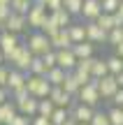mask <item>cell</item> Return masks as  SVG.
I'll list each match as a JSON object with an SVG mask.
<instances>
[{
    "mask_svg": "<svg viewBox=\"0 0 123 125\" xmlns=\"http://www.w3.org/2000/svg\"><path fill=\"white\" fill-rule=\"evenodd\" d=\"M51 123V118H46V116H33V121H30V125H49Z\"/></svg>",
    "mask_w": 123,
    "mask_h": 125,
    "instance_id": "b9f144b4",
    "label": "cell"
},
{
    "mask_svg": "<svg viewBox=\"0 0 123 125\" xmlns=\"http://www.w3.org/2000/svg\"><path fill=\"white\" fill-rule=\"evenodd\" d=\"M26 46L30 49L33 56H46L49 51H54L51 40H49V37H46L42 30H33V32H28V37H26Z\"/></svg>",
    "mask_w": 123,
    "mask_h": 125,
    "instance_id": "6da1fadb",
    "label": "cell"
},
{
    "mask_svg": "<svg viewBox=\"0 0 123 125\" xmlns=\"http://www.w3.org/2000/svg\"><path fill=\"white\" fill-rule=\"evenodd\" d=\"M95 111H98L95 107H88V104L79 102V100L72 104V107H70V116H72L77 123H91L93 116H95Z\"/></svg>",
    "mask_w": 123,
    "mask_h": 125,
    "instance_id": "52a82bcc",
    "label": "cell"
},
{
    "mask_svg": "<svg viewBox=\"0 0 123 125\" xmlns=\"http://www.w3.org/2000/svg\"><path fill=\"white\" fill-rule=\"evenodd\" d=\"M91 125H112L109 114H107V111H102V109H98V111H95V116H93V121H91Z\"/></svg>",
    "mask_w": 123,
    "mask_h": 125,
    "instance_id": "836d02e7",
    "label": "cell"
},
{
    "mask_svg": "<svg viewBox=\"0 0 123 125\" xmlns=\"http://www.w3.org/2000/svg\"><path fill=\"white\" fill-rule=\"evenodd\" d=\"M42 5H44L49 12H58V9H63V0H44Z\"/></svg>",
    "mask_w": 123,
    "mask_h": 125,
    "instance_id": "74e56055",
    "label": "cell"
},
{
    "mask_svg": "<svg viewBox=\"0 0 123 125\" xmlns=\"http://www.w3.org/2000/svg\"><path fill=\"white\" fill-rule=\"evenodd\" d=\"M102 9V0H84V9H81V21H98Z\"/></svg>",
    "mask_w": 123,
    "mask_h": 125,
    "instance_id": "7c38bea8",
    "label": "cell"
},
{
    "mask_svg": "<svg viewBox=\"0 0 123 125\" xmlns=\"http://www.w3.org/2000/svg\"><path fill=\"white\" fill-rule=\"evenodd\" d=\"M12 100V93H9V88H5V86H0V104L9 102Z\"/></svg>",
    "mask_w": 123,
    "mask_h": 125,
    "instance_id": "7bdbcfd3",
    "label": "cell"
},
{
    "mask_svg": "<svg viewBox=\"0 0 123 125\" xmlns=\"http://www.w3.org/2000/svg\"><path fill=\"white\" fill-rule=\"evenodd\" d=\"M84 23H86V40L88 42H93V44H107L109 32H107L100 23L98 21H84Z\"/></svg>",
    "mask_w": 123,
    "mask_h": 125,
    "instance_id": "ba28073f",
    "label": "cell"
},
{
    "mask_svg": "<svg viewBox=\"0 0 123 125\" xmlns=\"http://www.w3.org/2000/svg\"><path fill=\"white\" fill-rule=\"evenodd\" d=\"M5 62L7 60H5V53H2V49H0V65H5Z\"/></svg>",
    "mask_w": 123,
    "mask_h": 125,
    "instance_id": "c3c4849f",
    "label": "cell"
},
{
    "mask_svg": "<svg viewBox=\"0 0 123 125\" xmlns=\"http://www.w3.org/2000/svg\"><path fill=\"white\" fill-rule=\"evenodd\" d=\"M33 2H44V0H33Z\"/></svg>",
    "mask_w": 123,
    "mask_h": 125,
    "instance_id": "816d5d0a",
    "label": "cell"
},
{
    "mask_svg": "<svg viewBox=\"0 0 123 125\" xmlns=\"http://www.w3.org/2000/svg\"><path fill=\"white\" fill-rule=\"evenodd\" d=\"M116 81H119V86H121V88H123V72H121V74H119V76H116Z\"/></svg>",
    "mask_w": 123,
    "mask_h": 125,
    "instance_id": "7dc6e473",
    "label": "cell"
},
{
    "mask_svg": "<svg viewBox=\"0 0 123 125\" xmlns=\"http://www.w3.org/2000/svg\"><path fill=\"white\" fill-rule=\"evenodd\" d=\"M109 104H112V107H123V88L116 90V95L109 100Z\"/></svg>",
    "mask_w": 123,
    "mask_h": 125,
    "instance_id": "f35d334b",
    "label": "cell"
},
{
    "mask_svg": "<svg viewBox=\"0 0 123 125\" xmlns=\"http://www.w3.org/2000/svg\"><path fill=\"white\" fill-rule=\"evenodd\" d=\"M95 46L98 44H93V42H79V44H74L72 46V51H74V56H77L79 60H84V58H93L95 56Z\"/></svg>",
    "mask_w": 123,
    "mask_h": 125,
    "instance_id": "ac0fdd59",
    "label": "cell"
},
{
    "mask_svg": "<svg viewBox=\"0 0 123 125\" xmlns=\"http://www.w3.org/2000/svg\"><path fill=\"white\" fill-rule=\"evenodd\" d=\"M98 23H100V26L105 28L107 32H109V30H114V28H116V23H114V14H107V12H102V14H100Z\"/></svg>",
    "mask_w": 123,
    "mask_h": 125,
    "instance_id": "4dcf8cb0",
    "label": "cell"
},
{
    "mask_svg": "<svg viewBox=\"0 0 123 125\" xmlns=\"http://www.w3.org/2000/svg\"><path fill=\"white\" fill-rule=\"evenodd\" d=\"M70 35H72V42L74 44H79V42H86V23H72V26L67 28Z\"/></svg>",
    "mask_w": 123,
    "mask_h": 125,
    "instance_id": "44dd1931",
    "label": "cell"
},
{
    "mask_svg": "<svg viewBox=\"0 0 123 125\" xmlns=\"http://www.w3.org/2000/svg\"><path fill=\"white\" fill-rule=\"evenodd\" d=\"M51 16H54V21L58 23L60 28H70V26H72V19H74L65 7H63V9H58V12H51Z\"/></svg>",
    "mask_w": 123,
    "mask_h": 125,
    "instance_id": "7402d4cb",
    "label": "cell"
},
{
    "mask_svg": "<svg viewBox=\"0 0 123 125\" xmlns=\"http://www.w3.org/2000/svg\"><path fill=\"white\" fill-rule=\"evenodd\" d=\"M102 9H105L107 14H114L121 9V0H102Z\"/></svg>",
    "mask_w": 123,
    "mask_h": 125,
    "instance_id": "e575fe53",
    "label": "cell"
},
{
    "mask_svg": "<svg viewBox=\"0 0 123 125\" xmlns=\"http://www.w3.org/2000/svg\"><path fill=\"white\" fill-rule=\"evenodd\" d=\"M30 121H33L30 116H23V114H16V118H14V121L9 123V125H30Z\"/></svg>",
    "mask_w": 123,
    "mask_h": 125,
    "instance_id": "ab89813d",
    "label": "cell"
},
{
    "mask_svg": "<svg viewBox=\"0 0 123 125\" xmlns=\"http://www.w3.org/2000/svg\"><path fill=\"white\" fill-rule=\"evenodd\" d=\"M56 111V104L51 102L49 97L46 100H40V116H46V118H51V114Z\"/></svg>",
    "mask_w": 123,
    "mask_h": 125,
    "instance_id": "1f68e13d",
    "label": "cell"
},
{
    "mask_svg": "<svg viewBox=\"0 0 123 125\" xmlns=\"http://www.w3.org/2000/svg\"><path fill=\"white\" fill-rule=\"evenodd\" d=\"M63 88L67 90L70 95H74V97H77V95H79V90L84 88V83H81V81L77 79V74H74V72H67V79H65Z\"/></svg>",
    "mask_w": 123,
    "mask_h": 125,
    "instance_id": "d6986e66",
    "label": "cell"
},
{
    "mask_svg": "<svg viewBox=\"0 0 123 125\" xmlns=\"http://www.w3.org/2000/svg\"><path fill=\"white\" fill-rule=\"evenodd\" d=\"M46 72H49V67H46L44 58H42V56H35V60H33V65H30V74L46 76Z\"/></svg>",
    "mask_w": 123,
    "mask_h": 125,
    "instance_id": "d4e9b609",
    "label": "cell"
},
{
    "mask_svg": "<svg viewBox=\"0 0 123 125\" xmlns=\"http://www.w3.org/2000/svg\"><path fill=\"white\" fill-rule=\"evenodd\" d=\"M49 14L51 12L42 2H33L30 12H28V26H30V30H40V28L44 26V21L49 19Z\"/></svg>",
    "mask_w": 123,
    "mask_h": 125,
    "instance_id": "5b68a950",
    "label": "cell"
},
{
    "mask_svg": "<svg viewBox=\"0 0 123 125\" xmlns=\"http://www.w3.org/2000/svg\"><path fill=\"white\" fill-rule=\"evenodd\" d=\"M40 30H42V32H44V35H46V37H54V35H56V32H58V30H60V26H58V23H56V21H54V16H51V14H49V19H46V21H44V26H42V28H40Z\"/></svg>",
    "mask_w": 123,
    "mask_h": 125,
    "instance_id": "83f0119b",
    "label": "cell"
},
{
    "mask_svg": "<svg viewBox=\"0 0 123 125\" xmlns=\"http://www.w3.org/2000/svg\"><path fill=\"white\" fill-rule=\"evenodd\" d=\"M63 125H79V123H77V121H74V118H72V116H70V118H67V121H65Z\"/></svg>",
    "mask_w": 123,
    "mask_h": 125,
    "instance_id": "bcb514c9",
    "label": "cell"
},
{
    "mask_svg": "<svg viewBox=\"0 0 123 125\" xmlns=\"http://www.w3.org/2000/svg\"><path fill=\"white\" fill-rule=\"evenodd\" d=\"M114 53H116V56H121V58H123V44H119V46H114Z\"/></svg>",
    "mask_w": 123,
    "mask_h": 125,
    "instance_id": "f6af8a7d",
    "label": "cell"
},
{
    "mask_svg": "<svg viewBox=\"0 0 123 125\" xmlns=\"http://www.w3.org/2000/svg\"><path fill=\"white\" fill-rule=\"evenodd\" d=\"M28 28H30V26H28V16H26V14H16V12H12V16L5 21V30L16 32V35L26 32Z\"/></svg>",
    "mask_w": 123,
    "mask_h": 125,
    "instance_id": "8fae6325",
    "label": "cell"
},
{
    "mask_svg": "<svg viewBox=\"0 0 123 125\" xmlns=\"http://www.w3.org/2000/svg\"><path fill=\"white\" fill-rule=\"evenodd\" d=\"M67 118H70V109H63V107H56V111L51 114V123L54 125H63Z\"/></svg>",
    "mask_w": 123,
    "mask_h": 125,
    "instance_id": "f1b7e54d",
    "label": "cell"
},
{
    "mask_svg": "<svg viewBox=\"0 0 123 125\" xmlns=\"http://www.w3.org/2000/svg\"><path fill=\"white\" fill-rule=\"evenodd\" d=\"M16 114H19V107H16L14 100L0 104V125H9L14 118H16Z\"/></svg>",
    "mask_w": 123,
    "mask_h": 125,
    "instance_id": "e0dca14e",
    "label": "cell"
},
{
    "mask_svg": "<svg viewBox=\"0 0 123 125\" xmlns=\"http://www.w3.org/2000/svg\"><path fill=\"white\" fill-rule=\"evenodd\" d=\"M114 23H116V28H123V12H121V9L114 12Z\"/></svg>",
    "mask_w": 123,
    "mask_h": 125,
    "instance_id": "ee69618b",
    "label": "cell"
},
{
    "mask_svg": "<svg viewBox=\"0 0 123 125\" xmlns=\"http://www.w3.org/2000/svg\"><path fill=\"white\" fill-rule=\"evenodd\" d=\"M16 107H19V114L33 118V116H37V114H40V100H37L35 95H30V97H26L23 102H19Z\"/></svg>",
    "mask_w": 123,
    "mask_h": 125,
    "instance_id": "9a60e30c",
    "label": "cell"
},
{
    "mask_svg": "<svg viewBox=\"0 0 123 125\" xmlns=\"http://www.w3.org/2000/svg\"><path fill=\"white\" fill-rule=\"evenodd\" d=\"M12 12H16V14H26L28 16V12H30V7H33V0H12Z\"/></svg>",
    "mask_w": 123,
    "mask_h": 125,
    "instance_id": "4316f807",
    "label": "cell"
},
{
    "mask_svg": "<svg viewBox=\"0 0 123 125\" xmlns=\"http://www.w3.org/2000/svg\"><path fill=\"white\" fill-rule=\"evenodd\" d=\"M12 16V7L9 5H0V21H7Z\"/></svg>",
    "mask_w": 123,
    "mask_h": 125,
    "instance_id": "60d3db41",
    "label": "cell"
},
{
    "mask_svg": "<svg viewBox=\"0 0 123 125\" xmlns=\"http://www.w3.org/2000/svg\"><path fill=\"white\" fill-rule=\"evenodd\" d=\"M107 44H112V46H119V44H123V28H114V30H109Z\"/></svg>",
    "mask_w": 123,
    "mask_h": 125,
    "instance_id": "d6a6232c",
    "label": "cell"
},
{
    "mask_svg": "<svg viewBox=\"0 0 123 125\" xmlns=\"http://www.w3.org/2000/svg\"><path fill=\"white\" fill-rule=\"evenodd\" d=\"M49 125H54V123H49Z\"/></svg>",
    "mask_w": 123,
    "mask_h": 125,
    "instance_id": "11a10c76",
    "label": "cell"
},
{
    "mask_svg": "<svg viewBox=\"0 0 123 125\" xmlns=\"http://www.w3.org/2000/svg\"><path fill=\"white\" fill-rule=\"evenodd\" d=\"M5 30V21H0V32H2Z\"/></svg>",
    "mask_w": 123,
    "mask_h": 125,
    "instance_id": "f907efd6",
    "label": "cell"
},
{
    "mask_svg": "<svg viewBox=\"0 0 123 125\" xmlns=\"http://www.w3.org/2000/svg\"><path fill=\"white\" fill-rule=\"evenodd\" d=\"M0 5H12V0H0Z\"/></svg>",
    "mask_w": 123,
    "mask_h": 125,
    "instance_id": "681fc988",
    "label": "cell"
},
{
    "mask_svg": "<svg viewBox=\"0 0 123 125\" xmlns=\"http://www.w3.org/2000/svg\"><path fill=\"white\" fill-rule=\"evenodd\" d=\"M77 100H79V102H84V104H88V107H95V109H98V104H100V102H105V100H102V95H100V90H98L95 79H93L91 83H86L81 90H79Z\"/></svg>",
    "mask_w": 123,
    "mask_h": 125,
    "instance_id": "277c9868",
    "label": "cell"
},
{
    "mask_svg": "<svg viewBox=\"0 0 123 125\" xmlns=\"http://www.w3.org/2000/svg\"><path fill=\"white\" fill-rule=\"evenodd\" d=\"M63 7L67 9L72 16H81V9H84V0H63Z\"/></svg>",
    "mask_w": 123,
    "mask_h": 125,
    "instance_id": "484cf974",
    "label": "cell"
},
{
    "mask_svg": "<svg viewBox=\"0 0 123 125\" xmlns=\"http://www.w3.org/2000/svg\"><path fill=\"white\" fill-rule=\"evenodd\" d=\"M49 100L56 104V107H63V109H70L74 102H77V97H74V95H70L63 86H54V88H51Z\"/></svg>",
    "mask_w": 123,
    "mask_h": 125,
    "instance_id": "30bf717a",
    "label": "cell"
},
{
    "mask_svg": "<svg viewBox=\"0 0 123 125\" xmlns=\"http://www.w3.org/2000/svg\"><path fill=\"white\" fill-rule=\"evenodd\" d=\"M9 72H12V65H0V86H5L7 88V81H9Z\"/></svg>",
    "mask_w": 123,
    "mask_h": 125,
    "instance_id": "8d00e7d4",
    "label": "cell"
},
{
    "mask_svg": "<svg viewBox=\"0 0 123 125\" xmlns=\"http://www.w3.org/2000/svg\"><path fill=\"white\" fill-rule=\"evenodd\" d=\"M28 90H30V95H35L37 100H46L51 95V81L46 79V76H37V74H28Z\"/></svg>",
    "mask_w": 123,
    "mask_h": 125,
    "instance_id": "3957f363",
    "label": "cell"
},
{
    "mask_svg": "<svg viewBox=\"0 0 123 125\" xmlns=\"http://www.w3.org/2000/svg\"><path fill=\"white\" fill-rule=\"evenodd\" d=\"M26 83H28V74H26V72H21V70H16V67H12V72H9V81H7L9 93L23 88Z\"/></svg>",
    "mask_w": 123,
    "mask_h": 125,
    "instance_id": "2e32d148",
    "label": "cell"
},
{
    "mask_svg": "<svg viewBox=\"0 0 123 125\" xmlns=\"http://www.w3.org/2000/svg\"><path fill=\"white\" fill-rule=\"evenodd\" d=\"M107 67H109V74L119 76L121 72H123V58H121V56H116V53L107 56Z\"/></svg>",
    "mask_w": 123,
    "mask_h": 125,
    "instance_id": "603a6c76",
    "label": "cell"
},
{
    "mask_svg": "<svg viewBox=\"0 0 123 125\" xmlns=\"http://www.w3.org/2000/svg\"><path fill=\"white\" fill-rule=\"evenodd\" d=\"M121 12H123V0H121Z\"/></svg>",
    "mask_w": 123,
    "mask_h": 125,
    "instance_id": "db71d44e",
    "label": "cell"
},
{
    "mask_svg": "<svg viewBox=\"0 0 123 125\" xmlns=\"http://www.w3.org/2000/svg\"><path fill=\"white\" fill-rule=\"evenodd\" d=\"M95 83H98V90H100V95H102L105 102H109V100L116 95V90L121 88L114 74H107V76H102V79H95Z\"/></svg>",
    "mask_w": 123,
    "mask_h": 125,
    "instance_id": "8992f818",
    "label": "cell"
},
{
    "mask_svg": "<svg viewBox=\"0 0 123 125\" xmlns=\"http://www.w3.org/2000/svg\"><path fill=\"white\" fill-rule=\"evenodd\" d=\"M79 125H91V123H79Z\"/></svg>",
    "mask_w": 123,
    "mask_h": 125,
    "instance_id": "f5cc1de1",
    "label": "cell"
},
{
    "mask_svg": "<svg viewBox=\"0 0 123 125\" xmlns=\"http://www.w3.org/2000/svg\"><path fill=\"white\" fill-rule=\"evenodd\" d=\"M109 74V67H107V58H98L93 62V79H102V76Z\"/></svg>",
    "mask_w": 123,
    "mask_h": 125,
    "instance_id": "cb8c5ba5",
    "label": "cell"
},
{
    "mask_svg": "<svg viewBox=\"0 0 123 125\" xmlns=\"http://www.w3.org/2000/svg\"><path fill=\"white\" fill-rule=\"evenodd\" d=\"M21 44H23V42L19 40L16 32H9V30L0 32V49H2V53H5V60H7V56H12Z\"/></svg>",
    "mask_w": 123,
    "mask_h": 125,
    "instance_id": "9c48e42d",
    "label": "cell"
},
{
    "mask_svg": "<svg viewBox=\"0 0 123 125\" xmlns=\"http://www.w3.org/2000/svg\"><path fill=\"white\" fill-rule=\"evenodd\" d=\"M107 114H109L112 125H123V107H109Z\"/></svg>",
    "mask_w": 123,
    "mask_h": 125,
    "instance_id": "f546056e",
    "label": "cell"
},
{
    "mask_svg": "<svg viewBox=\"0 0 123 125\" xmlns=\"http://www.w3.org/2000/svg\"><path fill=\"white\" fill-rule=\"evenodd\" d=\"M26 97H30V90H28V86H23V88H19V90H14V93H12V100H14L16 104L23 102Z\"/></svg>",
    "mask_w": 123,
    "mask_h": 125,
    "instance_id": "d590c367",
    "label": "cell"
},
{
    "mask_svg": "<svg viewBox=\"0 0 123 125\" xmlns=\"http://www.w3.org/2000/svg\"><path fill=\"white\" fill-rule=\"evenodd\" d=\"M33 60H35V56L30 53V49L26 46V42H23V44L19 46V49L14 51L12 56H7V65L16 67V70L26 72V74H30V65H33Z\"/></svg>",
    "mask_w": 123,
    "mask_h": 125,
    "instance_id": "7a4b0ae2",
    "label": "cell"
},
{
    "mask_svg": "<svg viewBox=\"0 0 123 125\" xmlns=\"http://www.w3.org/2000/svg\"><path fill=\"white\" fill-rule=\"evenodd\" d=\"M46 79L51 81V86H63V83H65V79H67V72H65L63 67H58V65H56L54 70H49V72H46Z\"/></svg>",
    "mask_w": 123,
    "mask_h": 125,
    "instance_id": "ffe728a7",
    "label": "cell"
},
{
    "mask_svg": "<svg viewBox=\"0 0 123 125\" xmlns=\"http://www.w3.org/2000/svg\"><path fill=\"white\" fill-rule=\"evenodd\" d=\"M49 40H51V46H54L56 51H58V49H72V46H74L72 35H70L67 28H60V30L56 32L54 37H49Z\"/></svg>",
    "mask_w": 123,
    "mask_h": 125,
    "instance_id": "5bb4252c",
    "label": "cell"
},
{
    "mask_svg": "<svg viewBox=\"0 0 123 125\" xmlns=\"http://www.w3.org/2000/svg\"><path fill=\"white\" fill-rule=\"evenodd\" d=\"M56 56H58V67H63L65 72H74L79 58L74 56L72 49H58V51H56Z\"/></svg>",
    "mask_w": 123,
    "mask_h": 125,
    "instance_id": "4fadbf2b",
    "label": "cell"
}]
</instances>
